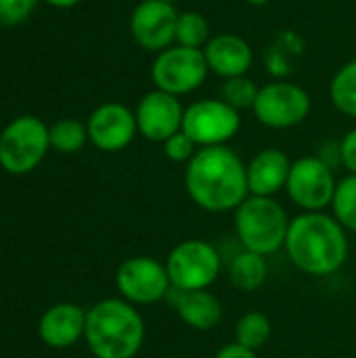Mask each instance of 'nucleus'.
Masks as SVG:
<instances>
[{"mask_svg": "<svg viewBox=\"0 0 356 358\" xmlns=\"http://www.w3.org/2000/svg\"><path fill=\"white\" fill-rule=\"evenodd\" d=\"M185 189L204 212H235L250 197L245 162L229 145L197 149L185 170Z\"/></svg>", "mask_w": 356, "mask_h": 358, "instance_id": "1", "label": "nucleus"}, {"mask_svg": "<svg viewBox=\"0 0 356 358\" xmlns=\"http://www.w3.org/2000/svg\"><path fill=\"white\" fill-rule=\"evenodd\" d=\"M285 254L311 277L336 275L348 260V231L325 212H302L290 222Z\"/></svg>", "mask_w": 356, "mask_h": 358, "instance_id": "2", "label": "nucleus"}, {"mask_svg": "<svg viewBox=\"0 0 356 358\" xmlns=\"http://www.w3.org/2000/svg\"><path fill=\"white\" fill-rule=\"evenodd\" d=\"M84 340L94 358H134L145 344V321L134 304L107 298L86 310Z\"/></svg>", "mask_w": 356, "mask_h": 358, "instance_id": "3", "label": "nucleus"}, {"mask_svg": "<svg viewBox=\"0 0 356 358\" xmlns=\"http://www.w3.org/2000/svg\"><path fill=\"white\" fill-rule=\"evenodd\" d=\"M292 218L275 197L250 195L235 210V235L243 250L273 256L285 248Z\"/></svg>", "mask_w": 356, "mask_h": 358, "instance_id": "4", "label": "nucleus"}, {"mask_svg": "<svg viewBox=\"0 0 356 358\" xmlns=\"http://www.w3.org/2000/svg\"><path fill=\"white\" fill-rule=\"evenodd\" d=\"M164 264L174 292L210 289L222 271L220 252L204 239H185L176 243Z\"/></svg>", "mask_w": 356, "mask_h": 358, "instance_id": "5", "label": "nucleus"}, {"mask_svg": "<svg viewBox=\"0 0 356 358\" xmlns=\"http://www.w3.org/2000/svg\"><path fill=\"white\" fill-rule=\"evenodd\" d=\"M50 149L48 126L36 115H19L0 132V166L8 174L36 170Z\"/></svg>", "mask_w": 356, "mask_h": 358, "instance_id": "6", "label": "nucleus"}, {"mask_svg": "<svg viewBox=\"0 0 356 358\" xmlns=\"http://www.w3.org/2000/svg\"><path fill=\"white\" fill-rule=\"evenodd\" d=\"M313 109V99L306 88L296 82L275 80L260 86L254 101L256 120L271 130H287L300 126Z\"/></svg>", "mask_w": 356, "mask_h": 358, "instance_id": "7", "label": "nucleus"}, {"mask_svg": "<svg viewBox=\"0 0 356 358\" xmlns=\"http://www.w3.org/2000/svg\"><path fill=\"white\" fill-rule=\"evenodd\" d=\"M208 73L210 67L206 63L204 50L180 44H172L170 48L157 52L151 65V80L155 88L178 99L201 88L208 80Z\"/></svg>", "mask_w": 356, "mask_h": 358, "instance_id": "8", "label": "nucleus"}, {"mask_svg": "<svg viewBox=\"0 0 356 358\" xmlns=\"http://www.w3.org/2000/svg\"><path fill=\"white\" fill-rule=\"evenodd\" d=\"M241 128V115L222 99H201L185 107L183 132L199 147L229 145Z\"/></svg>", "mask_w": 356, "mask_h": 358, "instance_id": "9", "label": "nucleus"}, {"mask_svg": "<svg viewBox=\"0 0 356 358\" xmlns=\"http://www.w3.org/2000/svg\"><path fill=\"white\" fill-rule=\"evenodd\" d=\"M336 187L332 164L321 155H304L292 164L285 191L302 212H323L332 206Z\"/></svg>", "mask_w": 356, "mask_h": 358, "instance_id": "10", "label": "nucleus"}, {"mask_svg": "<svg viewBox=\"0 0 356 358\" xmlns=\"http://www.w3.org/2000/svg\"><path fill=\"white\" fill-rule=\"evenodd\" d=\"M120 296L134 306H151L172 294L166 264L151 256H132L115 273Z\"/></svg>", "mask_w": 356, "mask_h": 358, "instance_id": "11", "label": "nucleus"}, {"mask_svg": "<svg viewBox=\"0 0 356 358\" xmlns=\"http://www.w3.org/2000/svg\"><path fill=\"white\" fill-rule=\"evenodd\" d=\"M176 19L178 10L174 4L164 0H143L130 15L132 40L149 52H162L174 44Z\"/></svg>", "mask_w": 356, "mask_h": 358, "instance_id": "12", "label": "nucleus"}, {"mask_svg": "<svg viewBox=\"0 0 356 358\" xmlns=\"http://www.w3.org/2000/svg\"><path fill=\"white\" fill-rule=\"evenodd\" d=\"M134 115L141 136L151 143H166L183 130L185 107L178 96L153 88L138 101Z\"/></svg>", "mask_w": 356, "mask_h": 358, "instance_id": "13", "label": "nucleus"}, {"mask_svg": "<svg viewBox=\"0 0 356 358\" xmlns=\"http://www.w3.org/2000/svg\"><path fill=\"white\" fill-rule=\"evenodd\" d=\"M88 141L105 153H118L126 149L138 134L136 115L130 107L122 103H103L99 105L88 122Z\"/></svg>", "mask_w": 356, "mask_h": 358, "instance_id": "14", "label": "nucleus"}, {"mask_svg": "<svg viewBox=\"0 0 356 358\" xmlns=\"http://www.w3.org/2000/svg\"><path fill=\"white\" fill-rule=\"evenodd\" d=\"M204 57L210 71L222 80L248 76L254 65V50L250 42L237 34H216L204 46Z\"/></svg>", "mask_w": 356, "mask_h": 358, "instance_id": "15", "label": "nucleus"}, {"mask_svg": "<svg viewBox=\"0 0 356 358\" xmlns=\"http://www.w3.org/2000/svg\"><path fill=\"white\" fill-rule=\"evenodd\" d=\"M292 164L294 162L290 159V155L277 147H269V149L258 151L245 164L250 195L275 197L277 193L285 191Z\"/></svg>", "mask_w": 356, "mask_h": 358, "instance_id": "16", "label": "nucleus"}, {"mask_svg": "<svg viewBox=\"0 0 356 358\" xmlns=\"http://www.w3.org/2000/svg\"><path fill=\"white\" fill-rule=\"evenodd\" d=\"M86 331V310H82L78 304L61 302L50 306L38 323V336L40 340L57 350L71 348L84 338Z\"/></svg>", "mask_w": 356, "mask_h": 358, "instance_id": "17", "label": "nucleus"}, {"mask_svg": "<svg viewBox=\"0 0 356 358\" xmlns=\"http://www.w3.org/2000/svg\"><path fill=\"white\" fill-rule=\"evenodd\" d=\"M174 310L195 331H210L222 321V302L210 289L174 292Z\"/></svg>", "mask_w": 356, "mask_h": 358, "instance_id": "18", "label": "nucleus"}, {"mask_svg": "<svg viewBox=\"0 0 356 358\" xmlns=\"http://www.w3.org/2000/svg\"><path fill=\"white\" fill-rule=\"evenodd\" d=\"M227 277H229L231 285L237 287L239 292H245V294L258 292L269 279L266 256H260L256 252L241 248V252L231 258Z\"/></svg>", "mask_w": 356, "mask_h": 358, "instance_id": "19", "label": "nucleus"}, {"mask_svg": "<svg viewBox=\"0 0 356 358\" xmlns=\"http://www.w3.org/2000/svg\"><path fill=\"white\" fill-rule=\"evenodd\" d=\"M329 101L346 117L356 120V59L344 63L329 82Z\"/></svg>", "mask_w": 356, "mask_h": 358, "instance_id": "20", "label": "nucleus"}, {"mask_svg": "<svg viewBox=\"0 0 356 358\" xmlns=\"http://www.w3.org/2000/svg\"><path fill=\"white\" fill-rule=\"evenodd\" d=\"M271 336H273V323L260 310L245 313L235 325V342L254 352L264 348L266 342L271 340Z\"/></svg>", "mask_w": 356, "mask_h": 358, "instance_id": "21", "label": "nucleus"}, {"mask_svg": "<svg viewBox=\"0 0 356 358\" xmlns=\"http://www.w3.org/2000/svg\"><path fill=\"white\" fill-rule=\"evenodd\" d=\"M50 149L59 153H78L88 143V128L80 120L65 117L48 126Z\"/></svg>", "mask_w": 356, "mask_h": 358, "instance_id": "22", "label": "nucleus"}, {"mask_svg": "<svg viewBox=\"0 0 356 358\" xmlns=\"http://www.w3.org/2000/svg\"><path fill=\"white\" fill-rule=\"evenodd\" d=\"M212 34H210V23L208 19L197 13V10H185L178 13L176 19V38L174 44L187 46V48H199L204 50V46L210 42Z\"/></svg>", "mask_w": 356, "mask_h": 358, "instance_id": "23", "label": "nucleus"}, {"mask_svg": "<svg viewBox=\"0 0 356 358\" xmlns=\"http://www.w3.org/2000/svg\"><path fill=\"white\" fill-rule=\"evenodd\" d=\"M329 208L332 216L348 233H356V174H348L342 180H338Z\"/></svg>", "mask_w": 356, "mask_h": 358, "instance_id": "24", "label": "nucleus"}, {"mask_svg": "<svg viewBox=\"0 0 356 358\" xmlns=\"http://www.w3.org/2000/svg\"><path fill=\"white\" fill-rule=\"evenodd\" d=\"M258 90H260V86H256V82L250 80L248 76L229 78V80H225V84L220 88V99L225 103H229L231 107H235L237 111L252 109L254 101L258 96Z\"/></svg>", "mask_w": 356, "mask_h": 358, "instance_id": "25", "label": "nucleus"}, {"mask_svg": "<svg viewBox=\"0 0 356 358\" xmlns=\"http://www.w3.org/2000/svg\"><path fill=\"white\" fill-rule=\"evenodd\" d=\"M162 149H164L166 159H170L174 164H189L199 147L180 130V132L172 134L166 143H162Z\"/></svg>", "mask_w": 356, "mask_h": 358, "instance_id": "26", "label": "nucleus"}, {"mask_svg": "<svg viewBox=\"0 0 356 358\" xmlns=\"http://www.w3.org/2000/svg\"><path fill=\"white\" fill-rule=\"evenodd\" d=\"M38 0H0V25H17L25 21Z\"/></svg>", "mask_w": 356, "mask_h": 358, "instance_id": "27", "label": "nucleus"}, {"mask_svg": "<svg viewBox=\"0 0 356 358\" xmlns=\"http://www.w3.org/2000/svg\"><path fill=\"white\" fill-rule=\"evenodd\" d=\"M340 162L348 170V174H356V128L348 130L338 145Z\"/></svg>", "mask_w": 356, "mask_h": 358, "instance_id": "28", "label": "nucleus"}, {"mask_svg": "<svg viewBox=\"0 0 356 358\" xmlns=\"http://www.w3.org/2000/svg\"><path fill=\"white\" fill-rule=\"evenodd\" d=\"M214 358H258V355L237 342H231V344H225Z\"/></svg>", "mask_w": 356, "mask_h": 358, "instance_id": "29", "label": "nucleus"}, {"mask_svg": "<svg viewBox=\"0 0 356 358\" xmlns=\"http://www.w3.org/2000/svg\"><path fill=\"white\" fill-rule=\"evenodd\" d=\"M46 4H50V6H55V8H71V6H76L80 0H44Z\"/></svg>", "mask_w": 356, "mask_h": 358, "instance_id": "30", "label": "nucleus"}, {"mask_svg": "<svg viewBox=\"0 0 356 358\" xmlns=\"http://www.w3.org/2000/svg\"><path fill=\"white\" fill-rule=\"evenodd\" d=\"M248 4H252V6H266L271 0H245Z\"/></svg>", "mask_w": 356, "mask_h": 358, "instance_id": "31", "label": "nucleus"}, {"mask_svg": "<svg viewBox=\"0 0 356 358\" xmlns=\"http://www.w3.org/2000/svg\"><path fill=\"white\" fill-rule=\"evenodd\" d=\"M164 2H170V4H176L178 0H164Z\"/></svg>", "mask_w": 356, "mask_h": 358, "instance_id": "32", "label": "nucleus"}]
</instances>
